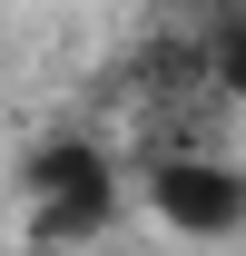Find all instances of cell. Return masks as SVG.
I'll use <instances>...</instances> for the list:
<instances>
[{"label":"cell","instance_id":"1","mask_svg":"<svg viewBox=\"0 0 246 256\" xmlns=\"http://www.w3.org/2000/svg\"><path fill=\"white\" fill-rule=\"evenodd\" d=\"M158 217L178 226V236H226L246 217V178L216 158H168L158 168Z\"/></svg>","mask_w":246,"mask_h":256},{"label":"cell","instance_id":"2","mask_svg":"<svg viewBox=\"0 0 246 256\" xmlns=\"http://www.w3.org/2000/svg\"><path fill=\"white\" fill-rule=\"evenodd\" d=\"M30 188L50 197V226H69V236H79V226L108 217V188H118V178H108V158H98V148L60 138V148H40V158H30Z\"/></svg>","mask_w":246,"mask_h":256},{"label":"cell","instance_id":"3","mask_svg":"<svg viewBox=\"0 0 246 256\" xmlns=\"http://www.w3.org/2000/svg\"><path fill=\"white\" fill-rule=\"evenodd\" d=\"M216 79L246 98V20H226V30H216Z\"/></svg>","mask_w":246,"mask_h":256}]
</instances>
